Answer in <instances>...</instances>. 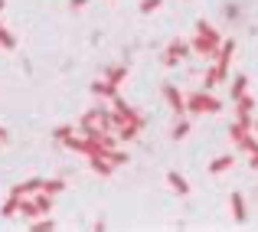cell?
Masks as SVG:
<instances>
[{
  "mask_svg": "<svg viewBox=\"0 0 258 232\" xmlns=\"http://www.w3.org/2000/svg\"><path fill=\"white\" fill-rule=\"evenodd\" d=\"M33 232H52L56 229V222H52V216H39V219H33Z\"/></svg>",
  "mask_w": 258,
  "mask_h": 232,
  "instance_id": "21",
  "label": "cell"
},
{
  "mask_svg": "<svg viewBox=\"0 0 258 232\" xmlns=\"http://www.w3.org/2000/svg\"><path fill=\"white\" fill-rule=\"evenodd\" d=\"M160 4H164V0H141V4H138V13H141V17H151V13L160 10Z\"/></svg>",
  "mask_w": 258,
  "mask_h": 232,
  "instance_id": "22",
  "label": "cell"
},
{
  "mask_svg": "<svg viewBox=\"0 0 258 232\" xmlns=\"http://www.w3.org/2000/svg\"><path fill=\"white\" fill-rule=\"evenodd\" d=\"M92 95H98V98H111V101H114V98H118V85L101 76L98 82H92Z\"/></svg>",
  "mask_w": 258,
  "mask_h": 232,
  "instance_id": "7",
  "label": "cell"
},
{
  "mask_svg": "<svg viewBox=\"0 0 258 232\" xmlns=\"http://www.w3.org/2000/svg\"><path fill=\"white\" fill-rule=\"evenodd\" d=\"M189 46H193L196 56L216 59V52H219V46H222V36L216 33L213 23H206V20H196V33H193V39H189Z\"/></svg>",
  "mask_w": 258,
  "mask_h": 232,
  "instance_id": "1",
  "label": "cell"
},
{
  "mask_svg": "<svg viewBox=\"0 0 258 232\" xmlns=\"http://www.w3.org/2000/svg\"><path fill=\"white\" fill-rule=\"evenodd\" d=\"M164 101L170 105V111L176 114V118H183V114H186V92H180L176 85H170V82L164 85Z\"/></svg>",
  "mask_w": 258,
  "mask_h": 232,
  "instance_id": "5",
  "label": "cell"
},
{
  "mask_svg": "<svg viewBox=\"0 0 258 232\" xmlns=\"http://www.w3.org/2000/svg\"><path fill=\"white\" fill-rule=\"evenodd\" d=\"M85 4H88V0H69V10H82Z\"/></svg>",
  "mask_w": 258,
  "mask_h": 232,
  "instance_id": "26",
  "label": "cell"
},
{
  "mask_svg": "<svg viewBox=\"0 0 258 232\" xmlns=\"http://www.w3.org/2000/svg\"><path fill=\"white\" fill-rule=\"evenodd\" d=\"M4 7H7V0H0V10H4Z\"/></svg>",
  "mask_w": 258,
  "mask_h": 232,
  "instance_id": "29",
  "label": "cell"
},
{
  "mask_svg": "<svg viewBox=\"0 0 258 232\" xmlns=\"http://www.w3.org/2000/svg\"><path fill=\"white\" fill-rule=\"evenodd\" d=\"M245 92H248V76H235V79H232V85H229V98L239 101Z\"/></svg>",
  "mask_w": 258,
  "mask_h": 232,
  "instance_id": "15",
  "label": "cell"
},
{
  "mask_svg": "<svg viewBox=\"0 0 258 232\" xmlns=\"http://www.w3.org/2000/svg\"><path fill=\"white\" fill-rule=\"evenodd\" d=\"M235 147H239V151H245L248 157L258 154V134H255V131H248L245 138H239V141H235Z\"/></svg>",
  "mask_w": 258,
  "mask_h": 232,
  "instance_id": "16",
  "label": "cell"
},
{
  "mask_svg": "<svg viewBox=\"0 0 258 232\" xmlns=\"http://www.w3.org/2000/svg\"><path fill=\"white\" fill-rule=\"evenodd\" d=\"M167 183H170V190H173V193H180V196L189 193V183H186V177H183L180 170H167Z\"/></svg>",
  "mask_w": 258,
  "mask_h": 232,
  "instance_id": "11",
  "label": "cell"
},
{
  "mask_svg": "<svg viewBox=\"0 0 258 232\" xmlns=\"http://www.w3.org/2000/svg\"><path fill=\"white\" fill-rule=\"evenodd\" d=\"M0 49H7V52H13V49H17V36H13V33L7 30L4 23H0Z\"/></svg>",
  "mask_w": 258,
  "mask_h": 232,
  "instance_id": "20",
  "label": "cell"
},
{
  "mask_svg": "<svg viewBox=\"0 0 258 232\" xmlns=\"http://www.w3.org/2000/svg\"><path fill=\"white\" fill-rule=\"evenodd\" d=\"M248 160H252V170H258V154H252Z\"/></svg>",
  "mask_w": 258,
  "mask_h": 232,
  "instance_id": "28",
  "label": "cell"
},
{
  "mask_svg": "<svg viewBox=\"0 0 258 232\" xmlns=\"http://www.w3.org/2000/svg\"><path fill=\"white\" fill-rule=\"evenodd\" d=\"M229 209H232V219L239 222V226H242V222L248 219V209H245V196H242V193H232V196H229Z\"/></svg>",
  "mask_w": 258,
  "mask_h": 232,
  "instance_id": "6",
  "label": "cell"
},
{
  "mask_svg": "<svg viewBox=\"0 0 258 232\" xmlns=\"http://www.w3.org/2000/svg\"><path fill=\"white\" fill-rule=\"evenodd\" d=\"M222 111V98H216L213 88H203V92H186V114H219Z\"/></svg>",
  "mask_w": 258,
  "mask_h": 232,
  "instance_id": "2",
  "label": "cell"
},
{
  "mask_svg": "<svg viewBox=\"0 0 258 232\" xmlns=\"http://www.w3.org/2000/svg\"><path fill=\"white\" fill-rule=\"evenodd\" d=\"M189 128H193L189 121H176V125L170 128V138H173V141H183V138L189 134Z\"/></svg>",
  "mask_w": 258,
  "mask_h": 232,
  "instance_id": "24",
  "label": "cell"
},
{
  "mask_svg": "<svg viewBox=\"0 0 258 232\" xmlns=\"http://www.w3.org/2000/svg\"><path fill=\"white\" fill-rule=\"evenodd\" d=\"M232 167H235V157L226 154V157H216V160L206 167V173H209V177H222V173H229Z\"/></svg>",
  "mask_w": 258,
  "mask_h": 232,
  "instance_id": "8",
  "label": "cell"
},
{
  "mask_svg": "<svg viewBox=\"0 0 258 232\" xmlns=\"http://www.w3.org/2000/svg\"><path fill=\"white\" fill-rule=\"evenodd\" d=\"M7 141H10V134H7L4 128H0V144H7Z\"/></svg>",
  "mask_w": 258,
  "mask_h": 232,
  "instance_id": "27",
  "label": "cell"
},
{
  "mask_svg": "<svg viewBox=\"0 0 258 232\" xmlns=\"http://www.w3.org/2000/svg\"><path fill=\"white\" fill-rule=\"evenodd\" d=\"M193 52V46H189V39H173V43H167L164 56H160V63L167 66V69H173L176 63H183V59Z\"/></svg>",
  "mask_w": 258,
  "mask_h": 232,
  "instance_id": "4",
  "label": "cell"
},
{
  "mask_svg": "<svg viewBox=\"0 0 258 232\" xmlns=\"http://www.w3.org/2000/svg\"><path fill=\"white\" fill-rule=\"evenodd\" d=\"M69 134H76V121H69V125H59L56 131H52V141H59V144H62Z\"/></svg>",
  "mask_w": 258,
  "mask_h": 232,
  "instance_id": "23",
  "label": "cell"
},
{
  "mask_svg": "<svg viewBox=\"0 0 258 232\" xmlns=\"http://www.w3.org/2000/svg\"><path fill=\"white\" fill-rule=\"evenodd\" d=\"M252 111H255V95H242L239 101H235V118H252Z\"/></svg>",
  "mask_w": 258,
  "mask_h": 232,
  "instance_id": "12",
  "label": "cell"
},
{
  "mask_svg": "<svg viewBox=\"0 0 258 232\" xmlns=\"http://www.w3.org/2000/svg\"><path fill=\"white\" fill-rule=\"evenodd\" d=\"M20 219H39V216H43V213H39V206H36V200H33V196H23V200H20Z\"/></svg>",
  "mask_w": 258,
  "mask_h": 232,
  "instance_id": "9",
  "label": "cell"
},
{
  "mask_svg": "<svg viewBox=\"0 0 258 232\" xmlns=\"http://www.w3.org/2000/svg\"><path fill=\"white\" fill-rule=\"evenodd\" d=\"M255 134H258V121H255Z\"/></svg>",
  "mask_w": 258,
  "mask_h": 232,
  "instance_id": "30",
  "label": "cell"
},
{
  "mask_svg": "<svg viewBox=\"0 0 258 232\" xmlns=\"http://www.w3.org/2000/svg\"><path fill=\"white\" fill-rule=\"evenodd\" d=\"M127 72H131V69L118 63V66H108V69H101V76H105L108 82H114V85H121V82L127 79Z\"/></svg>",
  "mask_w": 258,
  "mask_h": 232,
  "instance_id": "13",
  "label": "cell"
},
{
  "mask_svg": "<svg viewBox=\"0 0 258 232\" xmlns=\"http://www.w3.org/2000/svg\"><path fill=\"white\" fill-rule=\"evenodd\" d=\"M43 190V180L39 177H33V180H26V183H17V187L10 190V193H20V196H33V193H39Z\"/></svg>",
  "mask_w": 258,
  "mask_h": 232,
  "instance_id": "14",
  "label": "cell"
},
{
  "mask_svg": "<svg viewBox=\"0 0 258 232\" xmlns=\"http://www.w3.org/2000/svg\"><path fill=\"white\" fill-rule=\"evenodd\" d=\"M88 163H92V170H95L98 177H111V173H114V163L108 160L105 154H95V157H88Z\"/></svg>",
  "mask_w": 258,
  "mask_h": 232,
  "instance_id": "10",
  "label": "cell"
},
{
  "mask_svg": "<svg viewBox=\"0 0 258 232\" xmlns=\"http://www.w3.org/2000/svg\"><path fill=\"white\" fill-rule=\"evenodd\" d=\"M138 134H141V128H134V125H118L114 128V138L118 141H134Z\"/></svg>",
  "mask_w": 258,
  "mask_h": 232,
  "instance_id": "18",
  "label": "cell"
},
{
  "mask_svg": "<svg viewBox=\"0 0 258 232\" xmlns=\"http://www.w3.org/2000/svg\"><path fill=\"white\" fill-rule=\"evenodd\" d=\"M108 160H111L114 167H121V163H127V151H118V147H111V151H108Z\"/></svg>",
  "mask_w": 258,
  "mask_h": 232,
  "instance_id": "25",
  "label": "cell"
},
{
  "mask_svg": "<svg viewBox=\"0 0 258 232\" xmlns=\"http://www.w3.org/2000/svg\"><path fill=\"white\" fill-rule=\"evenodd\" d=\"M17 213H20V193H10V196H7V203L0 206V216H4V219H13Z\"/></svg>",
  "mask_w": 258,
  "mask_h": 232,
  "instance_id": "17",
  "label": "cell"
},
{
  "mask_svg": "<svg viewBox=\"0 0 258 232\" xmlns=\"http://www.w3.org/2000/svg\"><path fill=\"white\" fill-rule=\"evenodd\" d=\"M118 125H134V128H141V131H144L147 118L138 111V108H131V105H127V101L118 95V98H114V128H118Z\"/></svg>",
  "mask_w": 258,
  "mask_h": 232,
  "instance_id": "3",
  "label": "cell"
},
{
  "mask_svg": "<svg viewBox=\"0 0 258 232\" xmlns=\"http://www.w3.org/2000/svg\"><path fill=\"white\" fill-rule=\"evenodd\" d=\"M66 190V180L62 177H52V180H43V193H49V196H59Z\"/></svg>",
  "mask_w": 258,
  "mask_h": 232,
  "instance_id": "19",
  "label": "cell"
}]
</instances>
